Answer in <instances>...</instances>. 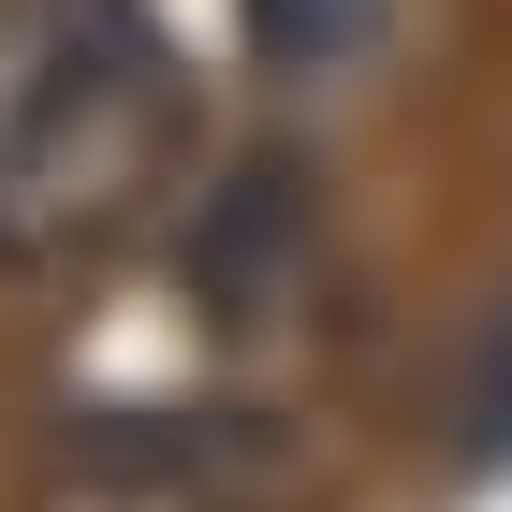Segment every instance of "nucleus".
Returning a JSON list of instances; mask_svg holds the SVG:
<instances>
[{"mask_svg":"<svg viewBox=\"0 0 512 512\" xmlns=\"http://www.w3.org/2000/svg\"><path fill=\"white\" fill-rule=\"evenodd\" d=\"M191 147V59L147 0H0V278L88 264Z\"/></svg>","mask_w":512,"mask_h":512,"instance_id":"f257e3e1","label":"nucleus"},{"mask_svg":"<svg viewBox=\"0 0 512 512\" xmlns=\"http://www.w3.org/2000/svg\"><path fill=\"white\" fill-rule=\"evenodd\" d=\"M59 512H293L278 425H118L59 483Z\"/></svg>","mask_w":512,"mask_h":512,"instance_id":"f03ea898","label":"nucleus"},{"mask_svg":"<svg viewBox=\"0 0 512 512\" xmlns=\"http://www.w3.org/2000/svg\"><path fill=\"white\" fill-rule=\"evenodd\" d=\"M293 176H264V191H235L220 220L191 235V308L235 337V322H278V293H293Z\"/></svg>","mask_w":512,"mask_h":512,"instance_id":"7ed1b4c3","label":"nucleus"},{"mask_svg":"<svg viewBox=\"0 0 512 512\" xmlns=\"http://www.w3.org/2000/svg\"><path fill=\"white\" fill-rule=\"evenodd\" d=\"M249 44L278 74H337V59L381 44V0H249Z\"/></svg>","mask_w":512,"mask_h":512,"instance_id":"20e7f679","label":"nucleus"},{"mask_svg":"<svg viewBox=\"0 0 512 512\" xmlns=\"http://www.w3.org/2000/svg\"><path fill=\"white\" fill-rule=\"evenodd\" d=\"M469 454H512V352H498V395H469Z\"/></svg>","mask_w":512,"mask_h":512,"instance_id":"39448f33","label":"nucleus"}]
</instances>
